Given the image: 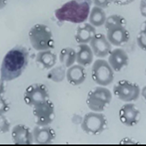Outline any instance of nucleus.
I'll return each instance as SVG.
<instances>
[{
	"mask_svg": "<svg viewBox=\"0 0 146 146\" xmlns=\"http://www.w3.org/2000/svg\"><path fill=\"white\" fill-rule=\"evenodd\" d=\"M137 43L140 49L146 51V19L142 23L137 36Z\"/></svg>",
	"mask_w": 146,
	"mask_h": 146,
	"instance_id": "23",
	"label": "nucleus"
},
{
	"mask_svg": "<svg viewBox=\"0 0 146 146\" xmlns=\"http://www.w3.org/2000/svg\"><path fill=\"white\" fill-rule=\"evenodd\" d=\"M120 144H137L136 141L132 139L130 137H125L120 141Z\"/></svg>",
	"mask_w": 146,
	"mask_h": 146,
	"instance_id": "30",
	"label": "nucleus"
},
{
	"mask_svg": "<svg viewBox=\"0 0 146 146\" xmlns=\"http://www.w3.org/2000/svg\"><path fill=\"white\" fill-rule=\"evenodd\" d=\"M106 37L112 45L121 47L127 44L131 35L127 29V21L119 14H112L107 17L105 23Z\"/></svg>",
	"mask_w": 146,
	"mask_h": 146,
	"instance_id": "3",
	"label": "nucleus"
},
{
	"mask_svg": "<svg viewBox=\"0 0 146 146\" xmlns=\"http://www.w3.org/2000/svg\"><path fill=\"white\" fill-rule=\"evenodd\" d=\"M82 120H83V117H82L81 115L77 114V113L73 115L72 118H71V122H72V123H74L76 125H81L82 122Z\"/></svg>",
	"mask_w": 146,
	"mask_h": 146,
	"instance_id": "27",
	"label": "nucleus"
},
{
	"mask_svg": "<svg viewBox=\"0 0 146 146\" xmlns=\"http://www.w3.org/2000/svg\"><path fill=\"white\" fill-rule=\"evenodd\" d=\"M11 137L17 145H31L34 142L31 130L23 124H18L12 128Z\"/></svg>",
	"mask_w": 146,
	"mask_h": 146,
	"instance_id": "14",
	"label": "nucleus"
},
{
	"mask_svg": "<svg viewBox=\"0 0 146 146\" xmlns=\"http://www.w3.org/2000/svg\"><path fill=\"white\" fill-rule=\"evenodd\" d=\"M107 16L103 8L97 6H94L91 9L89 13V23L94 26L95 28H99L104 25L106 23Z\"/></svg>",
	"mask_w": 146,
	"mask_h": 146,
	"instance_id": "20",
	"label": "nucleus"
},
{
	"mask_svg": "<svg viewBox=\"0 0 146 146\" xmlns=\"http://www.w3.org/2000/svg\"><path fill=\"white\" fill-rule=\"evenodd\" d=\"M33 115L36 125H50L56 117L55 106L49 99L33 107Z\"/></svg>",
	"mask_w": 146,
	"mask_h": 146,
	"instance_id": "9",
	"label": "nucleus"
},
{
	"mask_svg": "<svg viewBox=\"0 0 146 146\" xmlns=\"http://www.w3.org/2000/svg\"><path fill=\"white\" fill-rule=\"evenodd\" d=\"M7 5V0H0V10L4 9Z\"/></svg>",
	"mask_w": 146,
	"mask_h": 146,
	"instance_id": "33",
	"label": "nucleus"
},
{
	"mask_svg": "<svg viewBox=\"0 0 146 146\" xmlns=\"http://www.w3.org/2000/svg\"><path fill=\"white\" fill-rule=\"evenodd\" d=\"M80 125L82 130L88 135H100L107 128V117L102 112L91 111L84 116Z\"/></svg>",
	"mask_w": 146,
	"mask_h": 146,
	"instance_id": "6",
	"label": "nucleus"
},
{
	"mask_svg": "<svg viewBox=\"0 0 146 146\" xmlns=\"http://www.w3.org/2000/svg\"><path fill=\"white\" fill-rule=\"evenodd\" d=\"M28 37L31 45L37 51L52 50L54 48V39L52 31L44 24H36L32 26Z\"/></svg>",
	"mask_w": 146,
	"mask_h": 146,
	"instance_id": "4",
	"label": "nucleus"
},
{
	"mask_svg": "<svg viewBox=\"0 0 146 146\" xmlns=\"http://www.w3.org/2000/svg\"><path fill=\"white\" fill-rule=\"evenodd\" d=\"M141 89L136 82L127 80H121L115 84L113 93L118 100L124 102L137 101L140 96Z\"/></svg>",
	"mask_w": 146,
	"mask_h": 146,
	"instance_id": "7",
	"label": "nucleus"
},
{
	"mask_svg": "<svg viewBox=\"0 0 146 146\" xmlns=\"http://www.w3.org/2000/svg\"><path fill=\"white\" fill-rule=\"evenodd\" d=\"M5 91V81L0 77V96H2L4 93Z\"/></svg>",
	"mask_w": 146,
	"mask_h": 146,
	"instance_id": "31",
	"label": "nucleus"
},
{
	"mask_svg": "<svg viewBox=\"0 0 146 146\" xmlns=\"http://www.w3.org/2000/svg\"><path fill=\"white\" fill-rule=\"evenodd\" d=\"M112 100V93L104 86L94 88L88 93L86 104L91 111L103 112Z\"/></svg>",
	"mask_w": 146,
	"mask_h": 146,
	"instance_id": "5",
	"label": "nucleus"
},
{
	"mask_svg": "<svg viewBox=\"0 0 146 146\" xmlns=\"http://www.w3.org/2000/svg\"><path fill=\"white\" fill-rule=\"evenodd\" d=\"M145 76H146V70H145Z\"/></svg>",
	"mask_w": 146,
	"mask_h": 146,
	"instance_id": "34",
	"label": "nucleus"
},
{
	"mask_svg": "<svg viewBox=\"0 0 146 146\" xmlns=\"http://www.w3.org/2000/svg\"><path fill=\"white\" fill-rule=\"evenodd\" d=\"M57 62V56L51 50L38 51L36 56V62L42 68L50 70L54 67Z\"/></svg>",
	"mask_w": 146,
	"mask_h": 146,
	"instance_id": "19",
	"label": "nucleus"
},
{
	"mask_svg": "<svg viewBox=\"0 0 146 146\" xmlns=\"http://www.w3.org/2000/svg\"><path fill=\"white\" fill-rule=\"evenodd\" d=\"M92 2L94 4V6H97L103 9L109 7L111 3V0H92Z\"/></svg>",
	"mask_w": 146,
	"mask_h": 146,
	"instance_id": "26",
	"label": "nucleus"
},
{
	"mask_svg": "<svg viewBox=\"0 0 146 146\" xmlns=\"http://www.w3.org/2000/svg\"><path fill=\"white\" fill-rule=\"evenodd\" d=\"M25 103L33 108L37 104L50 99L47 86L42 83H34L26 88L23 95Z\"/></svg>",
	"mask_w": 146,
	"mask_h": 146,
	"instance_id": "10",
	"label": "nucleus"
},
{
	"mask_svg": "<svg viewBox=\"0 0 146 146\" xmlns=\"http://www.w3.org/2000/svg\"><path fill=\"white\" fill-rule=\"evenodd\" d=\"M76 62L83 67L91 65L94 60V53L88 44H79L76 48Z\"/></svg>",
	"mask_w": 146,
	"mask_h": 146,
	"instance_id": "18",
	"label": "nucleus"
},
{
	"mask_svg": "<svg viewBox=\"0 0 146 146\" xmlns=\"http://www.w3.org/2000/svg\"><path fill=\"white\" fill-rule=\"evenodd\" d=\"M91 77L95 83L106 87L113 82L114 71L108 61L103 59H96L92 65Z\"/></svg>",
	"mask_w": 146,
	"mask_h": 146,
	"instance_id": "8",
	"label": "nucleus"
},
{
	"mask_svg": "<svg viewBox=\"0 0 146 146\" xmlns=\"http://www.w3.org/2000/svg\"><path fill=\"white\" fill-rule=\"evenodd\" d=\"M32 133L34 143L39 145L50 144L54 142L56 137L55 131L50 125L35 126Z\"/></svg>",
	"mask_w": 146,
	"mask_h": 146,
	"instance_id": "15",
	"label": "nucleus"
},
{
	"mask_svg": "<svg viewBox=\"0 0 146 146\" xmlns=\"http://www.w3.org/2000/svg\"><path fill=\"white\" fill-rule=\"evenodd\" d=\"M140 94L142 95L143 100H144L145 102V104H146V86L143 87V89L141 90Z\"/></svg>",
	"mask_w": 146,
	"mask_h": 146,
	"instance_id": "32",
	"label": "nucleus"
},
{
	"mask_svg": "<svg viewBox=\"0 0 146 146\" xmlns=\"http://www.w3.org/2000/svg\"><path fill=\"white\" fill-rule=\"evenodd\" d=\"M92 0H70L54 11L57 20L61 22L81 24L88 19Z\"/></svg>",
	"mask_w": 146,
	"mask_h": 146,
	"instance_id": "2",
	"label": "nucleus"
},
{
	"mask_svg": "<svg viewBox=\"0 0 146 146\" xmlns=\"http://www.w3.org/2000/svg\"><path fill=\"white\" fill-rule=\"evenodd\" d=\"M10 110L9 104L2 96H0V115H5Z\"/></svg>",
	"mask_w": 146,
	"mask_h": 146,
	"instance_id": "25",
	"label": "nucleus"
},
{
	"mask_svg": "<svg viewBox=\"0 0 146 146\" xmlns=\"http://www.w3.org/2000/svg\"><path fill=\"white\" fill-rule=\"evenodd\" d=\"M87 78V73L85 67L79 64H74L68 68L66 71V79L70 85L78 86L84 83Z\"/></svg>",
	"mask_w": 146,
	"mask_h": 146,
	"instance_id": "16",
	"label": "nucleus"
},
{
	"mask_svg": "<svg viewBox=\"0 0 146 146\" xmlns=\"http://www.w3.org/2000/svg\"><path fill=\"white\" fill-rule=\"evenodd\" d=\"M29 63V51L25 47L17 45L7 52L0 68V77L3 81L16 80L23 74Z\"/></svg>",
	"mask_w": 146,
	"mask_h": 146,
	"instance_id": "1",
	"label": "nucleus"
},
{
	"mask_svg": "<svg viewBox=\"0 0 146 146\" xmlns=\"http://www.w3.org/2000/svg\"><path fill=\"white\" fill-rule=\"evenodd\" d=\"M139 11L141 15L146 18V0H141L139 4Z\"/></svg>",
	"mask_w": 146,
	"mask_h": 146,
	"instance_id": "28",
	"label": "nucleus"
},
{
	"mask_svg": "<svg viewBox=\"0 0 146 146\" xmlns=\"http://www.w3.org/2000/svg\"><path fill=\"white\" fill-rule=\"evenodd\" d=\"M134 0H111V2H113L117 5H126L128 4L131 3Z\"/></svg>",
	"mask_w": 146,
	"mask_h": 146,
	"instance_id": "29",
	"label": "nucleus"
},
{
	"mask_svg": "<svg viewBox=\"0 0 146 146\" xmlns=\"http://www.w3.org/2000/svg\"><path fill=\"white\" fill-rule=\"evenodd\" d=\"M11 123L5 115H0V133H6L10 131Z\"/></svg>",
	"mask_w": 146,
	"mask_h": 146,
	"instance_id": "24",
	"label": "nucleus"
},
{
	"mask_svg": "<svg viewBox=\"0 0 146 146\" xmlns=\"http://www.w3.org/2000/svg\"><path fill=\"white\" fill-rule=\"evenodd\" d=\"M96 33V31L94 26L90 23L83 22L80 24L76 28L75 39L78 44H88Z\"/></svg>",
	"mask_w": 146,
	"mask_h": 146,
	"instance_id": "17",
	"label": "nucleus"
},
{
	"mask_svg": "<svg viewBox=\"0 0 146 146\" xmlns=\"http://www.w3.org/2000/svg\"><path fill=\"white\" fill-rule=\"evenodd\" d=\"M66 71L67 68L63 65L54 66L48 71L47 74V78L48 80L54 82L59 83L66 78Z\"/></svg>",
	"mask_w": 146,
	"mask_h": 146,
	"instance_id": "22",
	"label": "nucleus"
},
{
	"mask_svg": "<svg viewBox=\"0 0 146 146\" xmlns=\"http://www.w3.org/2000/svg\"><path fill=\"white\" fill-rule=\"evenodd\" d=\"M89 44L94 55L99 59H103L108 56L112 50V44L108 40L106 35L103 33H96Z\"/></svg>",
	"mask_w": 146,
	"mask_h": 146,
	"instance_id": "12",
	"label": "nucleus"
},
{
	"mask_svg": "<svg viewBox=\"0 0 146 146\" xmlns=\"http://www.w3.org/2000/svg\"><path fill=\"white\" fill-rule=\"evenodd\" d=\"M108 59V62L114 72H120L128 66L129 62V56L127 52L121 48L112 49Z\"/></svg>",
	"mask_w": 146,
	"mask_h": 146,
	"instance_id": "13",
	"label": "nucleus"
},
{
	"mask_svg": "<svg viewBox=\"0 0 146 146\" xmlns=\"http://www.w3.org/2000/svg\"><path fill=\"white\" fill-rule=\"evenodd\" d=\"M119 119L125 126L133 127L140 121V111L132 102H126L119 111Z\"/></svg>",
	"mask_w": 146,
	"mask_h": 146,
	"instance_id": "11",
	"label": "nucleus"
},
{
	"mask_svg": "<svg viewBox=\"0 0 146 146\" xmlns=\"http://www.w3.org/2000/svg\"><path fill=\"white\" fill-rule=\"evenodd\" d=\"M59 62L67 68H70L76 62V51L75 49L70 47L62 48L60 50L59 56Z\"/></svg>",
	"mask_w": 146,
	"mask_h": 146,
	"instance_id": "21",
	"label": "nucleus"
}]
</instances>
